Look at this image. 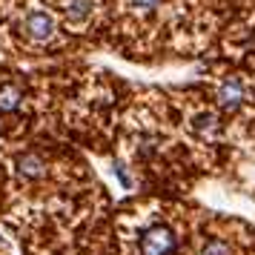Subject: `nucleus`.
<instances>
[{
  "mask_svg": "<svg viewBox=\"0 0 255 255\" xmlns=\"http://www.w3.org/2000/svg\"><path fill=\"white\" fill-rule=\"evenodd\" d=\"M140 255H175L178 253V235L166 224H152L149 230H143L138 244Z\"/></svg>",
  "mask_w": 255,
  "mask_h": 255,
  "instance_id": "1",
  "label": "nucleus"
},
{
  "mask_svg": "<svg viewBox=\"0 0 255 255\" xmlns=\"http://www.w3.org/2000/svg\"><path fill=\"white\" fill-rule=\"evenodd\" d=\"M215 101H218L224 109H241V106L250 104V86L241 81V78H224V81L215 86Z\"/></svg>",
  "mask_w": 255,
  "mask_h": 255,
  "instance_id": "2",
  "label": "nucleus"
},
{
  "mask_svg": "<svg viewBox=\"0 0 255 255\" xmlns=\"http://www.w3.org/2000/svg\"><path fill=\"white\" fill-rule=\"evenodd\" d=\"M23 35L35 43H46L55 37V17L46 9H29L23 17Z\"/></svg>",
  "mask_w": 255,
  "mask_h": 255,
  "instance_id": "3",
  "label": "nucleus"
},
{
  "mask_svg": "<svg viewBox=\"0 0 255 255\" xmlns=\"http://www.w3.org/2000/svg\"><path fill=\"white\" fill-rule=\"evenodd\" d=\"M60 14H63V20L66 26H75V29H81L92 20L95 14V3L92 0H63V6H60Z\"/></svg>",
  "mask_w": 255,
  "mask_h": 255,
  "instance_id": "4",
  "label": "nucleus"
},
{
  "mask_svg": "<svg viewBox=\"0 0 255 255\" xmlns=\"http://www.w3.org/2000/svg\"><path fill=\"white\" fill-rule=\"evenodd\" d=\"M192 129H195L201 138H215L221 129V121L215 112H209V109H201V112H195V118H192Z\"/></svg>",
  "mask_w": 255,
  "mask_h": 255,
  "instance_id": "5",
  "label": "nucleus"
},
{
  "mask_svg": "<svg viewBox=\"0 0 255 255\" xmlns=\"http://www.w3.org/2000/svg\"><path fill=\"white\" fill-rule=\"evenodd\" d=\"M17 175L20 178H40V175H46V161L35 152H26L17 158Z\"/></svg>",
  "mask_w": 255,
  "mask_h": 255,
  "instance_id": "6",
  "label": "nucleus"
},
{
  "mask_svg": "<svg viewBox=\"0 0 255 255\" xmlns=\"http://www.w3.org/2000/svg\"><path fill=\"white\" fill-rule=\"evenodd\" d=\"M23 104V89L17 83H3L0 86V112H17Z\"/></svg>",
  "mask_w": 255,
  "mask_h": 255,
  "instance_id": "7",
  "label": "nucleus"
},
{
  "mask_svg": "<svg viewBox=\"0 0 255 255\" xmlns=\"http://www.w3.org/2000/svg\"><path fill=\"white\" fill-rule=\"evenodd\" d=\"M201 255H232V247L224 241V238H209V241L204 244Z\"/></svg>",
  "mask_w": 255,
  "mask_h": 255,
  "instance_id": "8",
  "label": "nucleus"
},
{
  "mask_svg": "<svg viewBox=\"0 0 255 255\" xmlns=\"http://www.w3.org/2000/svg\"><path fill=\"white\" fill-rule=\"evenodd\" d=\"M161 6V0H129V9L138 14H152Z\"/></svg>",
  "mask_w": 255,
  "mask_h": 255,
  "instance_id": "9",
  "label": "nucleus"
}]
</instances>
